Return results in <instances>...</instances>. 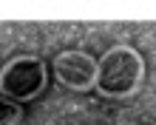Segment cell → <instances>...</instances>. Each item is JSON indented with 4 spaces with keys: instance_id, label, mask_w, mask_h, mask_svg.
<instances>
[{
    "instance_id": "3",
    "label": "cell",
    "mask_w": 156,
    "mask_h": 125,
    "mask_svg": "<svg viewBox=\"0 0 156 125\" xmlns=\"http://www.w3.org/2000/svg\"><path fill=\"white\" fill-rule=\"evenodd\" d=\"M54 71H57V80L68 88H77V91H85L97 83L99 66L88 54L82 51H62V54L54 60Z\"/></svg>"
},
{
    "instance_id": "2",
    "label": "cell",
    "mask_w": 156,
    "mask_h": 125,
    "mask_svg": "<svg viewBox=\"0 0 156 125\" xmlns=\"http://www.w3.org/2000/svg\"><path fill=\"white\" fill-rule=\"evenodd\" d=\"M45 83V71L43 62L34 57H20L12 60L9 66L0 71V91H3L9 100H31L34 94L43 88Z\"/></svg>"
},
{
    "instance_id": "1",
    "label": "cell",
    "mask_w": 156,
    "mask_h": 125,
    "mask_svg": "<svg viewBox=\"0 0 156 125\" xmlns=\"http://www.w3.org/2000/svg\"><path fill=\"white\" fill-rule=\"evenodd\" d=\"M142 77V60L133 48L128 46H116L99 62V74H97V85L105 97H125L139 85Z\"/></svg>"
},
{
    "instance_id": "4",
    "label": "cell",
    "mask_w": 156,
    "mask_h": 125,
    "mask_svg": "<svg viewBox=\"0 0 156 125\" xmlns=\"http://www.w3.org/2000/svg\"><path fill=\"white\" fill-rule=\"evenodd\" d=\"M20 120V108L14 105V100H0V125H14Z\"/></svg>"
}]
</instances>
